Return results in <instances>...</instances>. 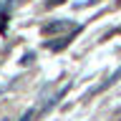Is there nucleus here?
I'll use <instances>...</instances> for the list:
<instances>
[{"instance_id": "nucleus-6", "label": "nucleus", "mask_w": 121, "mask_h": 121, "mask_svg": "<svg viewBox=\"0 0 121 121\" xmlns=\"http://www.w3.org/2000/svg\"><path fill=\"white\" fill-rule=\"evenodd\" d=\"M119 8H121V0H119Z\"/></svg>"}, {"instance_id": "nucleus-4", "label": "nucleus", "mask_w": 121, "mask_h": 121, "mask_svg": "<svg viewBox=\"0 0 121 121\" xmlns=\"http://www.w3.org/2000/svg\"><path fill=\"white\" fill-rule=\"evenodd\" d=\"M63 0H48V8H53V5H60Z\"/></svg>"}, {"instance_id": "nucleus-2", "label": "nucleus", "mask_w": 121, "mask_h": 121, "mask_svg": "<svg viewBox=\"0 0 121 121\" xmlns=\"http://www.w3.org/2000/svg\"><path fill=\"white\" fill-rule=\"evenodd\" d=\"M76 33H78V30H73L71 35H76ZM71 35H68V38H60V40H53V43H48V48H51V51H60V48H66V45L71 43Z\"/></svg>"}, {"instance_id": "nucleus-3", "label": "nucleus", "mask_w": 121, "mask_h": 121, "mask_svg": "<svg viewBox=\"0 0 121 121\" xmlns=\"http://www.w3.org/2000/svg\"><path fill=\"white\" fill-rule=\"evenodd\" d=\"M35 113H38V108H30V111H25V113L20 116V121H33V116H35Z\"/></svg>"}, {"instance_id": "nucleus-1", "label": "nucleus", "mask_w": 121, "mask_h": 121, "mask_svg": "<svg viewBox=\"0 0 121 121\" xmlns=\"http://www.w3.org/2000/svg\"><path fill=\"white\" fill-rule=\"evenodd\" d=\"M60 30H78V28L71 25L68 20H53V23H48V25H43L40 33H43V35H51V33H60Z\"/></svg>"}, {"instance_id": "nucleus-5", "label": "nucleus", "mask_w": 121, "mask_h": 121, "mask_svg": "<svg viewBox=\"0 0 121 121\" xmlns=\"http://www.w3.org/2000/svg\"><path fill=\"white\" fill-rule=\"evenodd\" d=\"M15 3H23V0H15Z\"/></svg>"}]
</instances>
